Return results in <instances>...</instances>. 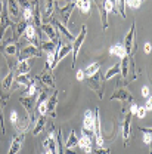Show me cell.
<instances>
[{"label": "cell", "mask_w": 152, "mask_h": 154, "mask_svg": "<svg viewBox=\"0 0 152 154\" xmlns=\"http://www.w3.org/2000/svg\"><path fill=\"white\" fill-rule=\"evenodd\" d=\"M86 36H87V28H86V25H83V27H81V30H80V34L73 40V51H71V54H73V65H71V67H73V68H76L77 55H78V51H80L81 43L84 42Z\"/></svg>", "instance_id": "cell-3"}, {"label": "cell", "mask_w": 152, "mask_h": 154, "mask_svg": "<svg viewBox=\"0 0 152 154\" xmlns=\"http://www.w3.org/2000/svg\"><path fill=\"white\" fill-rule=\"evenodd\" d=\"M36 80H38L43 86H46L47 89H55V80H53V76L50 73H46L43 71L41 74H38L36 77Z\"/></svg>", "instance_id": "cell-13"}, {"label": "cell", "mask_w": 152, "mask_h": 154, "mask_svg": "<svg viewBox=\"0 0 152 154\" xmlns=\"http://www.w3.org/2000/svg\"><path fill=\"white\" fill-rule=\"evenodd\" d=\"M7 9H9V12H10V15H12L13 18H16V17L19 15L18 5H16L15 0H7Z\"/></svg>", "instance_id": "cell-33"}, {"label": "cell", "mask_w": 152, "mask_h": 154, "mask_svg": "<svg viewBox=\"0 0 152 154\" xmlns=\"http://www.w3.org/2000/svg\"><path fill=\"white\" fill-rule=\"evenodd\" d=\"M151 49H152L151 43H146L145 45V54H151Z\"/></svg>", "instance_id": "cell-53"}, {"label": "cell", "mask_w": 152, "mask_h": 154, "mask_svg": "<svg viewBox=\"0 0 152 154\" xmlns=\"http://www.w3.org/2000/svg\"><path fill=\"white\" fill-rule=\"evenodd\" d=\"M96 5H97V9H99V14H100V21H102V28L103 30H108L109 24H108V12L105 9V2L106 0H93Z\"/></svg>", "instance_id": "cell-9"}, {"label": "cell", "mask_w": 152, "mask_h": 154, "mask_svg": "<svg viewBox=\"0 0 152 154\" xmlns=\"http://www.w3.org/2000/svg\"><path fill=\"white\" fill-rule=\"evenodd\" d=\"M78 9H80L83 14H89V12H90V2H89V0H84Z\"/></svg>", "instance_id": "cell-40"}, {"label": "cell", "mask_w": 152, "mask_h": 154, "mask_svg": "<svg viewBox=\"0 0 152 154\" xmlns=\"http://www.w3.org/2000/svg\"><path fill=\"white\" fill-rule=\"evenodd\" d=\"M44 125H46V116H40L37 120V123H36V128H34V131H33V135H38L41 131H43V128H44Z\"/></svg>", "instance_id": "cell-32"}, {"label": "cell", "mask_w": 152, "mask_h": 154, "mask_svg": "<svg viewBox=\"0 0 152 154\" xmlns=\"http://www.w3.org/2000/svg\"><path fill=\"white\" fill-rule=\"evenodd\" d=\"M16 52H18V46H16V43L13 42V38H10L9 43H7V45L4 46V49H3V55H4L6 58L15 57Z\"/></svg>", "instance_id": "cell-19"}, {"label": "cell", "mask_w": 152, "mask_h": 154, "mask_svg": "<svg viewBox=\"0 0 152 154\" xmlns=\"http://www.w3.org/2000/svg\"><path fill=\"white\" fill-rule=\"evenodd\" d=\"M24 33H25L27 42H30V45H33V46H36V48L40 46V43H38V40H37V30H36V27H34L33 24H28Z\"/></svg>", "instance_id": "cell-8"}, {"label": "cell", "mask_w": 152, "mask_h": 154, "mask_svg": "<svg viewBox=\"0 0 152 154\" xmlns=\"http://www.w3.org/2000/svg\"><path fill=\"white\" fill-rule=\"evenodd\" d=\"M36 94H37V88H36V85H34V83H31V85L27 88V91H25L24 96H34Z\"/></svg>", "instance_id": "cell-38"}, {"label": "cell", "mask_w": 152, "mask_h": 154, "mask_svg": "<svg viewBox=\"0 0 152 154\" xmlns=\"http://www.w3.org/2000/svg\"><path fill=\"white\" fill-rule=\"evenodd\" d=\"M142 95L145 96V98H149V96H151V91H149L148 86H143V88H142Z\"/></svg>", "instance_id": "cell-47"}, {"label": "cell", "mask_w": 152, "mask_h": 154, "mask_svg": "<svg viewBox=\"0 0 152 154\" xmlns=\"http://www.w3.org/2000/svg\"><path fill=\"white\" fill-rule=\"evenodd\" d=\"M126 5H129V6H132L134 9H137V8H140L142 0H126Z\"/></svg>", "instance_id": "cell-42"}, {"label": "cell", "mask_w": 152, "mask_h": 154, "mask_svg": "<svg viewBox=\"0 0 152 154\" xmlns=\"http://www.w3.org/2000/svg\"><path fill=\"white\" fill-rule=\"evenodd\" d=\"M120 64H115V65H112V68H109L108 71H106V74H105V77H103V80H109V79H112L114 76H117V74H120Z\"/></svg>", "instance_id": "cell-35"}, {"label": "cell", "mask_w": 152, "mask_h": 154, "mask_svg": "<svg viewBox=\"0 0 152 154\" xmlns=\"http://www.w3.org/2000/svg\"><path fill=\"white\" fill-rule=\"evenodd\" d=\"M58 95H59V92H58V91H55V92H53V95L49 96V98H47V101H46V104H47V114L50 116L52 119H55V117H56Z\"/></svg>", "instance_id": "cell-11"}, {"label": "cell", "mask_w": 152, "mask_h": 154, "mask_svg": "<svg viewBox=\"0 0 152 154\" xmlns=\"http://www.w3.org/2000/svg\"><path fill=\"white\" fill-rule=\"evenodd\" d=\"M99 68H100V64H99V62L90 64L86 70H83V71H84V77H86V79H87V77H92L93 74H96V73L99 71Z\"/></svg>", "instance_id": "cell-28"}, {"label": "cell", "mask_w": 152, "mask_h": 154, "mask_svg": "<svg viewBox=\"0 0 152 154\" xmlns=\"http://www.w3.org/2000/svg\"><path fill=\"white\" fill-rule=\"evenodd\" d=\"M93 132H95L96 144L99 147L103 145V138L100 134V117H99V108H95V125H93Z\"/></svg>", "instance_id": "cell-7"}, {"label": "cell", "mask_w": 152, "mask_h": 154, "mask_svg": "<svg viewBox=\"0 0 152 154\" xmlns=\"http://www.w3.org/2000/svg\"><path fill=\"white\" fill-rule=\"evenodd\" d=\"M146 99H148V101H146V104H145V108H146V111H149V110H151V108H152V104H151V96H149V98H146Z\"/></svg>", "instance_id": "cell-50"}, {"label": "cell", "mask_w": 152, "mask_h": 154, "mask_svg": "<svg viewBox=\"0 0 152 154\" xmlns=\"http://www.w3.org/2000/svg\"><path fill=\"white\" fill-rule=\"evenodd\" d=\"M55 141H56L58 154H64V151H65V147H64V139H62V132H61V129H59V128H58V129H55Z\"/></svg>", "instance_id": "cell-24"}, {"label": "cell", "mask_w": 152, "mask_h": 154, "mask_svg": "<svg viewBox=\"0 0 152 154\" xmlns=\"http://www.w3.org/2000/svg\"><path fill=\"white\" fill-rule=\"evenodd\" d=\"M27 25H28V22L24 19V21H21L18 22V25H15V28H13V37L12 38H19L22 34H24V31H25V28H27Z\"/></svg>", "instance_id": "cell-27"}, {"label": "cell", "mask_w": 152, "mask_h": 154, "mask_svg": "<svg viewBox=\"0 0 152 154\" xmlns=\"http://www.w3.org/2000/svg\"><path fill=\"white\" fill-rule=\"evenodd\" d=\"M53 15V0H46V12H44V21H49Z\"/></svg>", "instance_id": "cell-34"}, {"label": "cell", "mask_w": 152, "mask_h": 154, "mask_svg": "<svg viewBox=\"0 0 152 154\" xmlns=\"http://www.w3.org/2000/svg\"><path fill=\"white\" fill-rule=\"evenodd\" d=\"M13 70H10L9 68V73H7V76L3 79V82H1V86H0V91H9L10 89V85H12V80H13Z\"/></svg>", "instance_id": "cell-25"}, {"label": "cell", "mask_w": 152, "mask_h": 154, "mask_svg": "<svg viewBox=\"0 0 152 154\" xmlns=\"http://www.w3.org/2000/svg\"><path fill=\"white\" fill-rule=\"evenodd\" d=\"M18 5L25 11V9H33V3L30 0H18Z\"/></svg>", "instance_id": "cell-41"}, {"label": "cell", "mask_w": 152, "mask_h": 154, "mask_svg": "<svg viewBox=\"0 0 152 154\" xmlns=\"http://www.w3.org/2000/svg\"><path fill=\"white\" fill-rule=\"evenodd\" d=\"M136 116H137L139 119H143V117L146 116V108H145V107H137V111H136Z\"/></svg>", "instance_id": "cell-43"}, {"label": "cell", "mask_w": 152, "mask_h": 154, "mask_svg": "<svg viewBox=\"0 0 152 154\" xmlns=\"http://www.w3.org/2000/svg\"><path fill=\"white\" fill-rule=\"evenodd\" d=\"M117 11H118V14H120L123 18H126V0H118Z\"/></svg>", "instance_id": "cell-37"}, {"label": "cell", "mask_w": 152, "mask_h": 154, "mask_svg": "<svg viewBox=\"0 0 152 154\" xmlns=\"http://www.w3.org/2000/svg\"><path fill=\"white\" fill-rule=\"evenodd\" d=\"M41 54H40V49L33 46V45H28V46H24L21 49V52L18 54V61H24V59H30V58H40Z\"/></svg>", "instance_id": "cell-5"}, {"label": "cell", "mask_w": 152, "mask_h": 154, "mask_svg": "<svg viewBox=\"0 0 152 154\" xmlns=\"http://www.w3.org/2000/svg\"><path fill=\"white\" fill-rule=\"evenodd\" d=\"M40 28L43 30V33L47 36V38H49L50 42L59 38V36H58V30L55 28V25H52V24H41Z\"/></svg>", "instance_id": "cell-14"}, {"label": "cell", "mask_w": 152, "mask_h": 154, "mask_svg": "<svg viewBox=\"0 0 152 154\" xmlns=\"http://www.w3.org/2000/svg\"><path fill=\"white\" fill-rule=\"evenodd\" d=\"M21 104L24 105V108H25V111H27V114L30 117V120L33 119V111H34V105H36V101H34V98L33 96H21Z\"/></svg>", "instance_id": "cell-12"}, {"label": "cell", "mask_w": 152, "mask_h": 154, "mask_svg": "<svg viewBox=\"0 0 152 154\" xmlns=\"http://www.w3.org/2000/svg\"><path fill=\"white\" fill-rule=\"evenodd\" d=\"M10 123L15 125V126L18 125V113H16V111H12V113H10Z\"/></svg>", "instance_id": "cell-44"}, {"label": "cell", "mask_w": 152, "mask_h": 154, "mask_svg": "<svg viewBox=\"0 0 152 154\" xmlns=\"http://www.w3.org/2000/svg\"><path fill=\"white\" fill-rule=\"evenodd\" d=\"M123 113H126L124 122H123V138H124V144H127L129 138H130V126H132V117H133V114L130 111H126V110H123Z\"/></svg>", "instance_id": "cell-6"}, {"label": "cell", "mask_w": 152, "mask_h": 154, "mask_svg": "<svg viewBox=\"0 0 152 154\" xmlns=\"http://www.w3.org/2000/svg\"><path fill=\"white\" fill-rule=\"evenodd\" d=\"M64 154H77V151L76 150H73V148H65Z\"/></svg>", "instance_id": "cell-54"}, {"label": "cell", "mask_w": 152, "mask_h": 154, "mask_svg": "<svg viewBox=\"0 0 152 154\" xmlns=\"http://www.w3.org/2000/svg\"><path fill=\"white\" fill-rule=\"evenodd\" d=\"M137 107H139L137 104H132V107H130V113H132V114H136V111H137Z\"/></svg>", "instance_id": "cell-52"}, {"label": "cell", "mask_w": 152, "mask_h": 154, "mask_svg": "<svg viewBox=\"0 0 152 154\" xmlns=\"http://www.w3.org/2000/svg\"><path fill=\"white\" fill-rule=\"evenodd\" d=\"M76 77H77V80H80V82L84 80V79H86V77H84V71H83V70H77Z\"/></svg>", "instance_id": "cell-48"}, {"label": "cell", "mask_w": 152, "mask_h": 154, "mask_svg": "<svg viewBox=\"0 0 152 154\" xmlns=\"http://www.w3.org/2000/svg\"><path fill=\"white\" fill-rule=\"evenodd\" d=\"M134 34H136V24H132V28L130 31L127 33V36L124 38V51H126V55L129 58H133V52L137 49V45L134 42Z\"/></svg>", "instance_id": "cell-2"}, {"label": "cell", "mask_w": 152, "mask_h": 154, "mask_svg": "<svg viewBox=\"0 0 152 154\" xmlns=\"http://www.w3.org/2000/svg\"><path fill=\"white\" fill-rule=\"evenodd\" d=\"M52 25H55V28H56L58 31H61V33L65 36V38H67V40H74V38H76L73 34H71V33H70V30H68V28H67V27H65L62 22H59L58 19H53Z\"/></svg>", "instance_id": "cell-20"}, {"label": "cell", "mask_w": 152, "mask_h": 154, "mask_svg": "<svg viewBox=\"0 0 152 154\" xmlns=\"http://www.w3.org/2000/svg\"><path fill=\"white\" fill-rule=\"evenodd\" d=\"M83 150H84V153L90 154V153H92V145H89V147H84V148H83Z\"/></svg>", "instance_id": "cell-55"}, {"label": "cell", "mask_w": 152, "mask_h": 154, "mask_svg": "<svg viewBox=\"0 0 152 154\" xmlns=\"http://www.w3.org/2000/svg\"><path fill=\"white\" fill-rule=\"evenodd\" d=\"M109 54L111 55H117L120 58H124L126 57V51H124V46L121 43H115L114 46L109 48Z\"/></svg>", "instance_id": "cell-26"}, {"label": "cell", "mask_w": 152, "mask_h": 154, "mask_svg": "<svg viewBox=\"0 0 152 154\" xmlns=\"http://www.w3.org/2000/svg\"><path fill=\"white\" fill-rule=\"evenodd\" d=\"M77 135H76V131H71V134L68 136L67 142H65V148H77Z\"/></svg>", "instance_id": "cell-30"}, {"label": "cell", "mask_w": 152, "mask_h": 154, "mask_svg": "<svg viewBox=\"0 0 152 154\" xmlns=\"http://www.w3.org/2000/svg\"><path fill=\"white\" fill-rule=\"evenodd\" d=\"M112 99H120V101H124L126 104H132L133 102V95L129 91H126V89H117L111 95V101Z\"/></svg>", "instance_id": "cell-10"}, {"label": "cell", "mask_w": 152, "mask_h": 154, "mask_svg": "<svg viewBox=\"0 0 152 154\" xmlns=\"http://www.w3.org/2000/svg\"><path fill=\"white\" fill-rule=\"evenodd\" d=\"M76 2H70L65 8H62L61 9V15H62V19H64V22L67 24L68 21H70V17H71V12L74 11V8H76Z\"/></svg>", "instance_id": "cell-22"}, {"label": "cell", "mask_w": 152, "mask_h": 154, "mask_svg": "<svg viewBox=\"0 0 152 154\" xmlns=\"http://www.w3.org/2000/svg\"><path fill=\"white\" fill-rule=\"evenodd\" d=\"M77 145H78L80 148L89 147V145H92V139H90V138H86V136H81V138L77 141Z\"/></svg>", "instance_id": "cell-36"}, {"label": "cell", "mask_w": 152, "mask_h": 154, "mask_svg": "<svg viewBox=\"0 0 152 154\" xmlns=\"http://www.w3.org/2000/svg\"><path fill=\"white\" fill-rule=\"evenodd\" d=\"M7 27H10L13 30L15 24L7 17V6H6V3H3V9H1V14H0V43H1V40L4 37V31H6Z\"/></svg>", "instance_id": "cell-4"}, {"label": "cell", "mask_w": 152, "mask_h": 154, "mask_svg": "<svg viewBox=\"0 0 152 154\" xmlns=\"http://www.w3.org/2000/svg\"><path fill=\"white\" fill-rule=\"evenodd\" d=\"M1 9H3V0H0V14H1Z\"/></svg>", "instance_id": "cell-56"}, {"label": "cell", "mask_w": 152, "mask_h": 154, "mask_svg": "<svg viewBox=\"0 0 152 154\" xmlns=\"http://www.w3.org/2000/svg\"><path fill=\"white\" fill-rule=\"evenodd\" d=\"M30 70H31V64H30V61H28V59L18 61V62H16V67H15V70H13V74H15V76L27 74Z\"/></svg>", "instance_id": "cell-15"}, {"label": "cell", "mask_w": 152, "mask_h": 154, "mask_svg": "<svg viewBox=\"0 0 152 154\" xmlns=\"http://www.w3.org/2000/svg\"><path fill=\"white\" fill-rule=\"evenodd\" d=\"M129 61H130V58L127 57V55L124 58H121V64H120V70H121V71H120V73L123 74L124 79L129 76Z\"/></svg>", "instance_id": "cell-29"}, {"label": "cell", "mask_w": 152, "mask_h": 154, "mask_svg": "<svg viewBox=\"0 0 152 154\" xmlns=\"http://www.w3.org/2000/svg\"><path fill=\"white\" fill-rule=\"evenodd\" d=\"M139 131H142L143 134H152L151 128H142V126H139Z\"/></svg>", "instance_id": "cell-51"}, {"label": "cell", "mask_w": 152, "mask_h": 154, "mask_svg": "<svg viewBox=\"0 0 152 154\" xmlns=\"http://www.w3.org/2000/svg\"><path fill=\"white\" fill-rule=\"evenodd\" d=\"M15 82L18 83V85H22V86H25V88H28L31 83H34L33 80H30V77L27 76V74H21V76H15Z\"/></svg>", "instance_id": "cell-31"}, {"label": "cell", "mask_w": 152, "mask_h": 154, "mask_svg": "<svg viewBox=\"0 0 152 154\" xmlns=\"http://www.w3.org/2000/svg\"><path fill=\"white\" fill-rule=\"evenodd\" d=\"M22 141H24V135H22V134L16 135V136L13 138L12 144H10V148H9V153H7V154H18L19 148H21V144H22Z\"/></svg>", "instance_id": "cell-21"}, {"label": "cell", "mask_w": 152, "mask_h": 154, "mask_svg": "<svg viewBox=\"0 0 152 154\" xmlns=\"http://www.w3.org/2000/svg\"><path fill=\"white\" fill-rule=\"evenodd\" d=\"M71 51H73V45H71V43H68V45H65V46H61L59 51H58L56 57H55V61H53V68L59 64V61H61L62 58L67 57L68 54H71Z\"/></svg>", "instance_id": "cell-16"}, {"label": "cell", "mask_w": 152, "mask_h": 154, "mask_svg": "<svg viewBox=\"0 0 152 154\" xmlns=\"http://www.w3.org/2000/svg\"><path fill=\"white\" fill-rule=\"evenodd\" d=\"M93 125H95V113L87 110L84 113V122H83V128L87 129V131H92L93 132Z\"/></svg>", "instance_id": "cell-17"}, {"label": "cell", "mask_w": 152, "mask_h": 154, "mask_svg": "<svg viewBox=\"0 0 152 154\" xmlns=\"http://www.w3.org/2000/svg\"><path fill=\"white\" fill-rule=\"evenodd\" d=\"M61 43V40L58 38L55 42H44V43H40V46H38V49L40 51H43V52H46V54H50V52H53L55 49H56V46Z\"/></svg>", "instance_id": "cell-23"}, {"label": "cell", "mask_w": 152, "mask_h": 154, "mask_svg": "<svg viewBox=\"0 0 152 154\" xmlns=\"http://www.w3.org/2000/svg\"><path fill=\"white\" fill-rule=\"evenodd\" d=\"M33 25L36 28H40L41 25V17H40V6H38V0L33 2Z\"/></svg>", "instance_id": "cell-18"}, {"label": "cell", "mask_w": 152, "mask_h": 154, "mask_svg": "<svg viewBox=\"0 0 152 154\" xmlns=\"http://www.w3.org/2000/svg\"><path fill=\"white\" fill-rule=\"evenodd\" d=\"M143 142L151 145V134H143Z\"/></svg>", "instance_id": "cell-49"}, {"label": "cell", "mask_w": 152, "mask_h": 154, "mask_svg": "<svg viewBox=\"0 0 152 154\" xmlns=\"http://www.w3.org/2000/svg\"><path fill=\"white\" fill-rule=\"evenodd\" d=\"M96 154H111V148H96Z\"/></svg>", "instance_id": "cell-46"}, {"label": "cell", "mask_w": 152, "mask_h": 154, "mask_svg": "<svg viewBox=\"0 0 152 154\" xmlns=\"http://www.w3.org/2000/svg\"><path fill=\"white\" fill-rule=\"evenodd\" d=\"M0 126H1V134H6V128H4V119L1 113V107H0Z\"/></svg>", "instance_id": "cell-45"}, {"label": "cell", "mask_w": 152, "mask_h": 154, "mask_svg": "<svg viewBox=\"0 0 152 154\" xmlns=\"http://www.w3.org/2000/svg\"><path fill=\"white\" fill-rule=\"evenodd\" d=\"M103 77L102 74L97 71L96 74H93L92 77H87V85L90 86V89L95 92L96 95L99 96L100 99L103 98Z\"/></svg>", "instance_id": "cell-1"}, {"label": "cell", "mask_w": 152, "mask_h": 154, "mask_svg": "<svg viewBox=\"0 0 152 154\" xmlns=\"http://www.w3.org/2000/svg\"><path fill=\"white\" fill-rule=\"evenodd\" d=\"M37 111L40 113V116H46L47 114V104H46V102L37 104Z\"/></svg>", "instance_id": "cell-39"}]
</instances>
